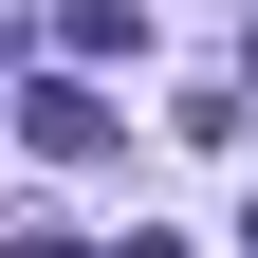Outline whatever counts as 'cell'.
Instances as JSON below:
<instances>
[{"label": "cell", "instance_id": "1", "mask_svg": "<svg viewBox=\"0 0 258 258\" xmlns=\"http://www.w3.org/2000/svg\"><path fill=\"white\" fill-rule=\"evenodd\" d=\"M19 129H37V148H55V166H92V148H111V92H92V55H74V74H37V92H19Z\"/></svg>", "mask_w": 258, "mask_h": 258}]
</instances>
